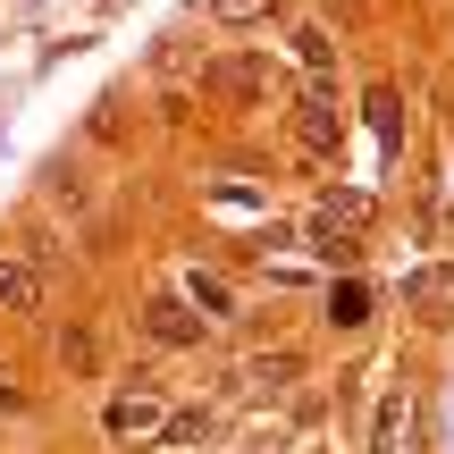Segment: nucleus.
I'll return each mask as SVG.
<instances>
[{"label":"nucleus","mask_w":454,"mask_h":454,"mask_svg":"<svg viewBox=\"0 0 454 454\" xmlns=\"http://www.w3.org/2000/svg\"><path fill=\"white\" fill-rule=\"evenodd\" d=\"M294 144H303V160H337V110H328L320 84L294 101Z\"/></svg>","instance_id":"nucleus-1"},{"label":"nucleus","mask_w":454,"mask_h":454,"mask_svg":"<svg viewBox=\"0 0 454 454\" xmlns=\"http://www.w3.org/2000/svg\"><path fill=\"white\" fill-rule=\"evenodd\" d=\"M160 412H168L160 395H118V404L101 412V429H110L118 446H144V438H160Z\"/></svg>","instance_id":"nucleus-2"},{"label":"nucleus","mask_w":454,"mask_h":454,"mask_svg":"<svg viewBox=\"0 0 454 454\" xmlns=\"http://www.w3.org/2000/svg\"><path fill=\"white\" fill-rule=\"evenodd\" d=\"M144 328H152L160 345H202V328H211V320H202V311H185L177 294H152V303H144Z\"/></svg>","instance_id":"nucleus-3"},{"label":"nucleus","mask_w":454,"mask_h":454,"mask_svg":"<svg viewBox=\"0 0 454 454\" xmlns=\"http://www.w3.org/2000/svg\"><path fill=\"white\" fill-rule=\"evenodd\" d=\"M294 371H303L294 354H244V362H236V395H286Z\"/></svg>","instance_id":"nucleus-4"},{"label":"nucleus","mask_w":454,"mask_h":454,"mask_svg":"<svg viewBox=\"0 0 454 454\" xmlns=\"http://www.w3.org/2000/svg\"><path fill=\"white\" fill-rule=\"evenodd\" d=\"M371 454H412V395H379V421H371Z\"/></svg>","instance_id":"nucleus-5"},{"label":"nucleus","mask_w":454,"mask_h":454,"mask_svg":"<svg viewBox=\"0 0 454 454\" xmlns=\"http://www.w3.org/2000/svg\"><path fill=\"white\" fill-rule=\"evenodd\" d=\"M0 311H17V320L43 311V270L34 261H0Z\"/></svg>","instance_id":"nucleus-6"},{"label":"nucleus","mask_w":454,"mask_h":454,"mask_svg":"<svg viewBox=\"0 0 454 454\" xmlns=\"http://www.w3.org/2000/svg\"><path fill=\"white\" fill-rule=\"evenodd\" d=\"M286 0H202V17L211 26H261V17H278Z\"/></svg>","instance_id":"nucleus-7"},{"label":"nucleus","mask_w":454,"mask_h":454,"mask_svg":"<svg viewBox=\"0 0 454 454\" xmlns=\"http://www.w3.org/2000/svg\"><path fill=\"white\" fill-rule=\"evenodd\" d=\"M211 84H219V93H270V67H261V59H219Z\"/></svg>","instance_id":"nucleus-8"},{"label":"nucleus","mask_w":454,"mask_h":454,"mask_svg":"<svg viewBox=\"0 0 454 454\" xmlns=\"http://www.w3.org/2000/svg\"><path fill=\"white\" fill-rule=\"evenodd\" d=\"M371 127H379V144H387V152L404 144V101H395L387 84H379V93H371Z\"/></svg>","instance_id":"nucleus-9"},{"label":"nucleus","mask_w":454,"mask_h":454,"mask_svg":"<svg viewBox=\"0 0 454 454\" xmlns=\"http://www.w3.org/2000/svg\"><path fill=\"white\" fill-rule=\"evenodd\" d=\"M160 438L168 446H202V438H211V412H202V404L194 412H160Z\"/></svg>","instance_id":"nucleus-10"},{"label":"nucleus","mask_w":454,"mask_h":454,"mask_svg":"<svg viewBox=\"0 0 454 454\" xmlns=\"http://www.w3.org/2000/svg\"><path fill=\"white\" fill-rule=\"evenodd\" d=\"M328 320H337V328H362V320H371V294H362V286H337V303H328Z\"/></svg>","instance_id":"nucleus-11"},{"label":"nucleus","mask_w":454,"mask_h":454,"mask_svg":"<svg viewBox=\"0 0 454 454\" xmlns=\"http://www.w3.org/2000/svg\"><path fill=\"white\" fill-rule=\"evenodd\" d=\"M320 219H328V227H362V219H371V202H362V194H328Z\"/></svg>","instance_id":"nucleus-12"},{"label":"nucleus","mask_w":454,"mask_h":454,"mask_svg":"<svg viewBox=\"0 0 454 454\" xmlns=\"http://www.w3.org/2000/svg\"><path fill=\"white\" fill-rule=\"evenodd\" d=\"M294 51H303V67H337V43H328V34H311V26L294 34Z\"/></svg>","instance_id":"nucleus-13"},{"label":"nucleus","mask_w":454,"mask_h":454,"mask_svg":"<svg viewBox=\"0 0 454 454\" xmlns=\"http://www.w3.org/2000/svg\"><path fill=\"white\" fill-rule=\"evenodd\" d=\"M59 354L76 362V371H93V337H84V328H67V337H59Z\"/></svg>","instance_id":"nucleus-14"}]
</instances>
